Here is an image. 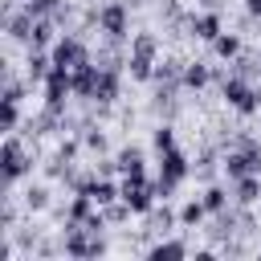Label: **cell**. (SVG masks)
<instances>
[{"instance_id": "obj_1", "label": "cell", "mask_w": 261, "mask_h": 261, "mask_svg": "<svg viewBox=\"0 0 261 261\" xmlns=\"http://www.w3.org/2000/svg\"><path fill=\"white\" fill-rule=\"evenodd\" d=\"M24 175H33V155L20 143V135L8 130L4 135V147H0V184H4V192H12V184L24 179Z\"/></svg>"}, {"instance_id": "obj_2", "label": "cell", "mask_w": 261, "mask_h": 261, "mask_svg": "<svg viewBox=\"0 0 261 261\" xmlns=\"http://www.w3.org/2000/svg\"><path fill=\"white\" fill-rule=\"evenodd\" d=\"M61 249H65V257H73V261H90V257H102L110 245H106L102 232H90L86 224L65 220V224H61Z\"/></svg>"}, {"instance_id": "obj_3", "label": "cell", "mask_w": 261, "mask_h": 261, "mask_svg": "<svg viewBox=\"0 0 261 261\" xmlns=\"http://www.w3.org/2000/svg\"><path fill=\"white\" fill-rule=\"evenodd\" d=\"M188 175H192V159H188V151H179V147L163 151V155H159V171H155V192H159V200H171L175 188H179Z\"/></svg>"}, {"instance_id": "obj_4", "label": "cell", "mask_w": 261, "mask_h": 261, "mask_svg": "<svg viewBox=\"0 0 261 261\" xmlns=\"http://www.w3.org/2000/svg\"><path fill=\"white\" fill-rule=\"evenodd\" d=\"M49 53H53V65H61V69H69V73L94 61V49L86 45V37H82V33H61V37L53 41V49H49Z\"/></svg>"}, {"instance_id": "obj_5", "label": "cell", "mask_w": 261, "mask_h": 261, "mask_svg": "<svg viewBox=\"0 0 261 261\" xmlns=\"http://www.w3.org/2000/svg\"><path fill=\"white\" fill-rule=\"evenodd\" d=\"M220 98L241 114V118H253L257 110H261V90L253 86V82H245V77H237V73H228L224 77V86H220Z\"/></svg>"}, {"instance_id": "obj_6", "label": "cell", "mask_w": 261, "mask_h": 261, "mask_svg": "<svg viewBox=\"0 0 261 261\" xmlns=\"http://www.w3.org/2000/svg\"><path fill=\"white\" fill-rule=\"evenodd\" d=\"M98 33L114 41H130V4L126 0H106L98 4Z\"/></svg>"}, {"instance_id": "obj_7", "label": "cell", "mask_w": 261, "mask_h": 261, "mask_svg": "<svg viewBox=\"0 0 261 261\" xmlns=\"http://www.w3.org/2000/svg\"><path fill=\"white\" fill-rule=\"evenodd\" d=\"M41 94H45V106H69V98H73V73L69 69H61V65H53L49 69V77L41 82Z\"/></svg>"}, {"instance_id": "obj_8", "label": "cell", "mask_w": 261, "mask_h": 261, "mask_svg": "<svg viewBox=\"0 0 261 261\" xmlns=\"http://www.w3.org/2000/svg\"><path fill=\"white\" fill-rule=\"evenodd\" d=\"M33 24H37V16L20 4L16 8V0H4V33H8V41H20V45H29V37H33Z\"/></svg>"}, {"instance_id": "obj_9", "label": "cell", "mask_w": 261, "mask_h": 261, "mask_svg": "<svg viewBox=\"0 0 261 261\" xmlns=\"http://www.w3.org/2000/svg\"><path fill=\"white\" fill-rule=\"evenodd\" d=\"M224 33V20H220V8H200V12H188V37L212 45L216 37Z\"/></svg>"}, {"instance_id": "obj_10", "label": "cell", "mask_w": 261, "mask_h": 261, "mask_svg": "<svg viewBox=\"0 0 261 261\" xmlns=\"http://www.w3.org/2000/svg\"><path fill=\"white\" fill-rule=\"evenodd\" d=\"M143 220H147L143 228H147L151 237H171V232H175V224H179V208H171V204L163 200V204H155Z\"/></svg>"}, {"instance_id": "obj_11", "label": "cell", "mask_w": 261, "mask_h": 261, "mask_svg": "<svg viewBox=\"0 0 261 261\" xmlns=\"http://www.w3.org/2000/svg\"><path fill=\"white\" fill-rule=\"evenodd\" d=\"M98 82H102V65H98V61H90V65H82V69H73V98L94 102V98H98Z\"/></svg>"}, {"instance_id": "obj_12", "label": "cell", "mask_w": 261, "mask_h": 261, "mask_svg": "<svg viewBox=\"0 0 261 261\" xmlns=\"http://www.w3.org/2000/svg\"><path fill=\"white\" fill-rule=\"evenodd\" d=\"M220 147L216 143H208V147H200V155H196V163H192V175L200 179V184H212L216 175H220Z\"/></svg>"}, {"instance_id": "obj_13", "label": "cell", "mask_w": 261, "mask_h": 261, "mask_svg": "<svg viewBox=\"0 0 261 261\" xmlns=\"http://www.w3.org/2000/svg\"><path fill=\"white\" fill-rule=\"evenodd\" d=\"M184 65H188V61H179V57H159L151 82H155V86H179V90H184Z\"/></svg>"}, {"instance_id": "obj_14", "label": "cell", "mask_w": 261, "mask_h": 261, "mask_svg": "<svg viewBox=\"0 0 261 261\" xmlns=\"http://www.w3.org/2000/svg\"><path fill=\"white\" fill-rule=\"evenodd\" d=\"M208 86H212V65H208L204 57L188 61V65H184V90H192V94H204Z\"/></svg>"}, {"instance_id": "obj_15", "label": "cell", "mask_w": 261, "mask_h": 261, "mask_svg": "<svg viewBox=\"0 0 261 261\" xmlns=\"http://www.w3.org/2000/svg\"><path fill=\"white\" fill-rule=\"evenodd\" d=\"M114 159H118V175H147V151L139 143H126Z\"/></svg>"}, {"instance_id": "obj_16", "label": "cell", "mask_w": 261, "mask_h": 261, "mask_svg": "<svg viewBox=\"0 0 261 261\" xmlns=\"http://www.w3.org/2000/svg\"><path fill=\"white\" fill-rule=\"evenodd\" d=\"M49 69H53V53H49V49H29V57H24V77H29L33 86H41V82L49 77Z\"/></svg>"}, {"instance_id": "obj_17", "label": "cell", "mask_w": 261, "mask_h": 261, "mask_svg": "<svg viewBox=\"0 0 261 261\" xmlns=\"http://www.w3.org/2000/svg\"><path fill=\"white\" fill-rule=\"evenodd\" d=\"M200 200H204V208L216 216V212H224V208H232L237 200H232V188H224V184H204V192H200Z\"/></svg>"}, {"instance_id": "obj_18", "label": "cell", "mask_w": 261, "mask_h": 261, "mask_svg": "<svg viewBox=\"0 0 261 261\" xmlns=\"http://www.w3.org/2000/svg\"><path fill=\"white\" fill-rule=\"evenodd\" d=\"M228 69L237 73V77H245V82H261V53H249V49H241L232 61H228Z\"/></svg>"}, {"instance_id": "obj_19", "label": "cell", "mask_w": 261, "mask_h": 261, "mask_svg": "<svg viewBox=\"0 0 261 261\" xmlns=\"http://www.w3.org/2000/svg\"><path fill=\"white\" fill-rule=\"evenodd\" d=\"M188 253H192L188 241H171V237H159V241L147 249L151 261H179V257H188Z\"/></svg>"}, {"instance_id": "obj_20", "label": "cell", "mask_w": 261, "mask_h": 261, "mask_svg": "<svg viewBox=\"0 0 261 261\" xmlns=\"http://www.w3.org/2000/svg\"><path fill=\"white\" fill-rule=\"evenodd\" d=\"M228 188H232V200L237 204H257L261 200V175H241V179H228Z\"/></svg>"}, {"instance_id": "obj_21", "label": "cell", "mask_w": 261, "mask_h": 261, "mask_svg": "<svg viewBox=\"0 0 261 261\" xmlns=\"http://www.w3.org/2000/svg\"><path fill=\"white\" fill-rule=\"evenodd\" d=\"M57 37H61V33H57V20H53V16H37L33 37H29V49H53Z\"/></svg>"}, {"instance_id": "obj_22", "label": "cell", "mask_w": 261, "mask_h": 261, "mask_svg": "<svg viewBox=\"0 0 261 261\" xmlns=\"http://www.w3.org/2000/svg\"><path fill=\"white\" fill-rule=\"evenodd\" d=\"M20 204H24V212H45V208L53 204L49 184H29V188L20 192Z\"/></svg>"}, {"instance_id": "obj_23", "label": "cell", "mask_w": 261, "mask_h": 261, "mask_svg": "<svg viewBox=\"0 0 261 261\" xmlns=\"http://www.w3.org/2000/svg\"><path fill=\"white\" fill-rule=\"evenodd\" d=\"M94 212H98V200L86 196V192L82 196H69V204H65V220H77V224H86Z\"/></svg>"}, {"instance_id": "obj_24", "label": "cell", "mask_w": 261, "mask_h": 261, "mask_svg": "<svg viewBox=\"0 0 261 261\" xmlns=\"http://www.w3.org/2000/svg\"><path fill=\"white\" fill-rule=\"evenodd\" d=\"M208 216H212V212L204 208V200H200V196H192V200H184V204H179V224H184V228H200Z\"/></svg>"}, {"instance_id": "obj_25", "label": "cell", "mask_w": 261, "mask_h": 261, "mask_svg": "<svg viewBox=\"0 0 261 261\" xmlns=\"http://www.w3.org/2000/svg\"><path fill=\"white\" fill-rule=\"evenodd\" d=\"M29 86H33L29 77H16L12 65H4V86H0V98H4V102H24V90H29Z\"/></svg>"}, {"instance_id": "obj_26", "label": "cell", "mask_w": 261, "mask_h": 261, "mask_svg": "<svg viewBox=\"0 0 261 261\" xmlns=\"http://www.w3.org/2000/svg\"><path fill=\"white\" fill-rule=\"evenodd\" d=\"M241 49H245V45H241V37H237V33H228V29L212 41V57H220V61H232Z\"/></svg>"}, {"instance_id": "obj_27", "label": "cell", "mask_w": 261, "mask_h": 261, "mask_svg": "<svg viewBox=\"0 0 261 261\" xmlns=\"http://www.w3.org/2000/svg\"><path fill=\"white\" fill-rule=\"evenodd\" d=\"M90 196L98 200V208L114 204V200H118V179H114V175H98V179H94V188H90Z\"/></svg>"}, {"instance_id": "obj_28", "label": "cell", "mask_w": 261, "mask_h": 261, "mask_svg": "<svg viewBox=\"0 0 261 261\" xmlns=\"http://www.w3.org/2000/svg\"><path fill=\"white\" fill-rule=\"evenodd\" d=\"M126 73H130V82H151V73H155V57L126 53Z\"/></svg>"}, {"instance_id": "obj_29", "label": "cell", "mask_w": 261, "mask_h": 261, "mask_svg": "<svg viewBox=\"0 0 261 261\" xmlns=\"http://www.w3.org/2000/svg\"><path fill=\"white\" fill-rule=\"evenodd\" d=\"M130 53L159 61V37H155V33H130Z\"/></svg>"}, {"instance_id": "obj_30", "label": "cell", "mask_w": 261, "mask_h": 261, "mask_svg": "<svg viewBox=\"0 0 261 261\" xmlns=\"http://www.w3.org/2000/svg\"><path fill=\"white\" fill-rule=\"evenodd\" d=\"M151 147H155V155H163V151H171L175 147V122H159L155 130H151Z\"/></svg>"}, {"instance_id": "obj_31", "label": "cell", "mask_w": 261, "mask_h": 261, "mask_svg": "<svg viewBox=\"0 0 261 261\" xmlns=\"http://www.w3.org/2000/svg\"><path fill=\"white\" fill-rule=\"evenodd\" d=\"M20 126V102H4L0 98V130L8 135V130H16Z\"/></svg>"}, {"instance_id": "obj_32", "label": "cell", "mask_w": 261, "mask_h": 261, "mask_svg": "<svg viewBox=\"0 0 261 261\" xmlns=\"http://www.w3.org/2000/svg\"><path fill=\"white\" fill-rule=\"evenodd\" d=\"M61 4H65V0H24V8H29L33 16H53Z\"/></svg>"}, {"instance_id": "obj_33", "label": "cell", "mask_w": 261, "mask_h": 261, "mask_svg": "<svg viewBox=\"0 0 261 261\" xmlns=\"http://www.w3.org/2000/svg\"><path fill=\"white\" fill-rule=\"evenodd\" d=\"M94 171H98V175H118V159L98 155V159H94Z\"/></svg>"}, {"instance_id": "obj_34", "label": "cell", "mask_w": 261, "mask_h": 261, "mask_svg": "<svg viewBox=\"0 0 261 261\" xmlns=\"http://www.w3.org/2000/svg\"><path fill=\"white\" fill-rule=\"evenodd\" d=\"M245 16L257 20V16H261V0H245Z\"/></svg>"}, {"instance_id": "obj_35", "label": "cell", "mask_w": 261, "mask_h": 261, "mask_svg": "<svg viewBox=\"0 0 261 261\" xmlns=\"http://www.w3.org/2000/svg\"><path fill=\"white\" fill-rule=\"evenodd\" d=\"M196 8H220V0H196Z\"/></svg>"}, {"instance_id": "obj_36", "label": "cell", "mask_w": 261, "mask_h": 261, "mask_svg": "<svg viewBox=\"0 0 261 261\" xmlns=\"http://www.w3.org/2000/svg\"><path fill=\"white\" fill-rule=\"evenodd\" d=\"M126 4H130V8H139V4H147V0H126Z\"/></svg>"}, {"instance_id": "obj_37", "label": "cell", "mask_w": 261, "mask_h": 261, "mask_svg": "<svg viewBox=\"0 0 261 261\" xmlns=\"http://www.w3.org/2000/svg\"><path fill=\"white\" fill-rule=\"evenodd\" d=\"M257 257H261V249H257Z\"/></svg>"}]
</instances>
